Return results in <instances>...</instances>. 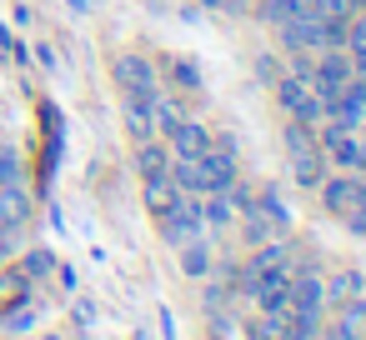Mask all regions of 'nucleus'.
I'll return each mask as SVG.
<instances>
[{"label":"nucleus","instance_id":"obj_1","mask_svg":"<svg viewBox=\"0 0 366 340\" xmlns=\"http://www.w3.org/2000/svg\"><path fill=\"white\" fill-rule=\"evenodd\" d=\"M276 101L291 110V120H301V125H316V120H326V105H321V96H316V86L301 76H286V81H276Z\"/></svg>","mask_w":366,"mask_h":340},{"label":"nucleus","instance_id":"obj_2","mask_svg":"<svg viewBox=\"0 0 366 340\" xmlns=\"http://www.w3.org/2000/svg\"><path fill=\"white\" fill-rule=\"evenodd\" d=\"M196 175H201V195H226L236 185V160L221 150H206L196 155Z\"/></svg>","mask_w":366,"mask_h":340},{"label":"nucleus","instance_id":"obj_3","mask_svg":"<svg viewBox=\"0 0 366 340\" xmlns=\"http://www.w3.org/2000/svg\"><path fill=\"white\" fill-rule=\"evenodd\" d=\"M246 290L256 295V305H261V310H286V290H291V265H286V260H281V265H271L266 275L246 280Z\"/></svg>","mask_w":366,"mask_h":340},{"label":"nucleus","instance_id":"obj_4","mask_svg":"<svg viewBox=\"0 0 366 340\" xmlns=\"http://www.w3.org/2000/svg\"><path fill=\"white\" fill-rule=\"evenodd\" d=\"M281 41H286L291 56H301V51H326V41H321V16L301 11V16L281 21Z\"/></svg>","mask_w":366,"mask_h":340},{"label":"nucleus","instance_id":"obj_5","mask_svg":"<svg viewBox=\"0 0 366 340\" xmlns=\"http://www.w3.org/2000/svg\"><path fill=\"white\" fill-rule=\"evenodd\" d=\"M196 230H201V205H196V200L181 195L171 210H161V235H166L171 245H186Z\"/></svg>","mask_w":366,"mask_h":340},{"label":"nucleus","instance_id":"obj_6","mask_svg":"<svg viewBox=\"0 0 366 340\" xmlns=\"http://www.w3.org/2000/svg\"><path fill=\"white\" fill-rule=\"evenodd\" d=\"M316 190H321V200H326L331 215H356V205H361V180H351V175H331Z\"/></svg>","mask_w":366,"mask_h":340},{"label":"nucleus","instance_id":"obj_7","mask_svg":"<svg viewBox=\"0 0 366 340\" xmlns=\"http://www.w3.org/2000/svg\"><path fill=\"white\" fill-rule=\"evenodd\" d=\"M151 101H156V86H151V91H126V130H131L136 140H156Z\"/></svg>","mask_w":366,"mask_h":340},{"label":"nucleus","instance_id":"obj_8","mask_svg":"<svg viewBox=\"0 0 366 340\" xmlns=\"http://www.w3.org/2000/svg\"><path fill=\"white\" fill-rule=\"evenodd\" d=\"M366 335V300H341V315L331 320V330H326V340H361Z\"/></svg>","mask_w":366,"mask_h":340},{"label":"nucleus","instance_id":"obj_9","mask_svg":"<svg viewBox=\"0 0 366 340\" xmlns=\"http://www.w3.org/2000/svg\"><path fill=\"white\" fill-rule=\"evenodd\" d=\"M171 145H176V155H181V160H196V155H206V150H211V130H206V125H196V120H181V125L171 130Z\"/></svg>","mask_w":366,"mask_h":340},{"label":"nucleus","instance_id":"obj_10","mask_svg":"<svg viewBox=\"0 0 366 340\" xmlns=\"http://www.w3.org/2000/svg\"><path fill=\"white\" fill-rule=\"evenodd\" d=\"M291 175H296V185L316 190V185L326 180V155H321L316 145H306V150H291Z\"/></svg>","mask_w":366,"mask_h":340},{"label":"nucleus","instance_id":"obj_11","mask_svg":"<svg viewBox=\"0 0 366 340\" xmlns=\"http://www.w3.org/2000/svg\"><path fill=\"white\" fill-rule=\"evenodd\" d=\"M111 71H116V81H121L126 91H151V86H156V71H151V61H141V56H121Z\"/></svg>","mask_w":366,"mask_h":340},{"label":"nucleus","instance_id":"obj_12","mask_svg":"<svg viewBox=\"0 0 366 340\" xmlns=\"http://www.w3.org/2000/svg\"><path fill=\"white\" fill-rule=\"evenodd\" d=\"M141 195H146V210H151V215H161V210H171V205L181 200V190H176L171 175H146V190H141Z\"/></svg>","mask_w":366,"mask_h":340},{"label":"nucleus","instance_id":"obj_13","mask_svg":"<svg viewBox=\"0 0 366 340\" xmlns=\"http://www.w3.org/2000/svg\"><path fill=\"white\" fill-rule=\"evenodd\" d=\"M26 215H31V195L16 190V180H6L0 185V225H21Z\"/></svg>","mask_w":366,"mask_h":340},{"label":"nucleus","instance_id":"obj_14","mask_svg":"<svg viewBox=\"0 0 366 340\" xmlns=\"http://www.w3.org/2000/svg\"><path fill=\"white\" fill-rule=\"evenodd\" d=\"M281 340H321V315L316 310H286V335Z\"/></svg>","mask_w":366,"mask_h":340},{"label":"nucleus","instance_id":"obj_15","mask_svg":"<svg viewBox=\"0 0 366 340\" xmlns=\"http://www.w3.org/2000/svg\"><path fill=\"white\" fill-rule=\"evenodd\" d=\"M181 270H186L191 280H201V275H211V250H206V245H201L196 235H191V240L181 245Z\"/></svg>","mask_w":366,"mask_h":340},{"label":"nucleus","instance_id":"obj_16","mask_svg":"<svg viewBox=\"0 0 366 340\" xmlns=\"http://www.w3.org/2000/svg\"><path fill=\"white\" fill-rule=\"evenodd\" d=\"M356 290H361V275H356V270H341V275L321 280V295H326V300H336V305H341V300H351Z\"/></svg>","mask_w":366,"mask_h":340},{"label":"nucleus","instance_id":"obj_17","mask_svg":"<svg viewBox=\"0 0 366 340\" xmlns=\"http://www.w3.org/2000/svg\"><path fill=\"white\" fill-rule=\"evenodd\" d=\"M136 165H141V175H166L171 155H166V145H156V140H141V155H136Z\"/></svg>","mask_w":366,"mask_h":340},{"label":"nucleus","instance_id":"obj_18","mask_svg":"<svg viewBox=\"0 0 366 340\" xmlns=\"http://www.w3.org/2000/svg\"><path fill=\"white\" fill-rule=\"evenodd\" d=\"M151 120H156V135H171V130L181 125V110H176L171 101H161V96H156V101H151Z\"/></svg>","mask_w":366,"mask_h":340},{"label":"nucleus","instance_id":"obj_19","mask_svg":"<svg viewBox=\"0 0 366 340\" xmlns=\"http://www.w3.org/2000/svg\"><path fill=\"white\" fill-rule=\"evenodd\" d=\"M281 260H286V250H281V245H261V250L251 255V265H246V280L266 275V270H271V265H281Z\"/></svg>","mask_w":366,"mask_h":340},{"label":"nucleus","instance_id":"obj_20","mask_svg":"<svg viewBox=\"0 0 366 340\" xmlns=\"http://www.w3.org/2000/svg\"><path fill=\"white\" fill-rule=\"evenodd\" d=\"M31 325H36V310H31L26 300H16V305H6V330H11V335H26Z\"/></svg>","mask_w":366,"mask_h":340},{"label":"nucleus","instance_id":"obj_21","mask_svg":"<svg viewBox=\"0 0 366 340\" xmlns=\"http://www.w3.org/2000/svg\"><path fill=\"white\" fill-rule=\"evenodd\" d=\"M261 11H266V21H271V26H281V21H291V16H301V11H306V0H266Z\"/></svg>","mask_w":366,"mask_h":340},{"label":"nucleus","instance_id":"obj_22","mask_svg":"<svg viewBox=\"0 0 366 340\" xmlns=\"http://www.w3.org/2000/svg\"><path fill=\"white\" fill-rule=\"evenodd\" d=\"M231 220V200L226 195H206V205H201V225H226Z\"/></svg>","mask_w":366,"mask_h":340},{"label":"nucleus","instance_id":"obj_23","mask_svg":"<svg viewBox=\"0 0 366 340\" xmlns=\"http://www.w3.org/2000/svg\"><path fill=\"white\" fill-rule=\"evenodd\" d=\"M21 270H26L31 280H41V275H51V270H56V255H51V250H31Z\"/></svg>","mask_w":366,"mask_h":340},{"label":"nucleus","instance_id":"obj_24","mask_svg":"<svg viewBox=\"0 0 366 340\" xmlns=\"http://www.w3.org/2000/svg\"><path fill=\"white\" fill-rule=\"evenodd\" d=\"M346 51L351 56H366V16H351L346 21Z\"/></svg>","mask_w":366,"mask_h":340},{"label":"nucleus","instance_id":"obj_25","mask_svg":"<svg viewBox=\"0 0 366 340\" xmlns=\"http://www.w3.org/2000/svg\"><path fill=\"white\" fill-rule=\"evenodd\" d=\"M256 205H261V210H266V215H271L276 225H291V210H286V200H281L276 190H266V195H261Z\"/></svg>","mask_w":366,"mask_h":340},{"label":"nucleus","instance_id":"obj_26","mask_svg":"<svg viewBox=\"0 0 366 340\" xmlns=\"http://www.w3.org/2000/svg\"><path fill=\"white\" fill-rule=\"evenodd\" d=\"M171 81H176V86H186V91H196V86H201L196 66H186V61H171Z\"/></svg>","mask_w":366,"mask_h":340},{"label":"nucleus","instance_id":"obj_27","mask_svg":"<svg viewBox=\"0 0 366 340\" xmlns=\"http://www.w3.org/2000/svg\"><path fill=\"white\" fill-rule=\"evenodd\" d=\"M246 240H251V245H261V240H266V220H261V205H251V210H246Z\"/></svg>","mask_w":366,"mask_h":340},{"label":"nucleus","instance_id":"obj_28","mask_svg":"<svg viewBox=\"0 0 366 340\" xmlns=\"http://www.w3.org/2000/svg\"><path fill=\"white\" fill-rule=\"evenodd\" d=\"M306 145H311V130H306L301 120H291V125H286V150H306Z\"/></svg>","mask_w":366,"mask_h":340},{"label":"nucleus","instance_id":"obj_29","mask_svg":"<svg viewBox=\"0 0 366 340\" xmlns=\"http://www.w3.org/2000/svg\"><path fill=\"white\" fill-rule=\"evenodd\" d=\"M6 180H16V155L0 150V185H6Z\"/></svg>","mask_w":366,"mask_h":340},{"label":"nucleus","instance_id":"obj_30","mask_svg":"<svg viewBox=\"0 0 366 340\" xmlns=\"http://www.w3.org/2000/svg\"><path fill=\"white\" fill-rule=\"evenodd\" d=\"M356 215H366V180H361V205H356Z\"/></svg>","mask_w":366,"mask_h":340},{"label":"nucleus","instance_id":"obj_31","mask_svg":"<svg viewBox=\"0 0 366 340\" xmlns=\"http://www.w3.org/2000/svg\"><path fill=\"white\" fill-rule=\"evenodd\" d=\"M356 170H366V135H361V160H356Z\"/></svg>","mask_w":366,"mask_h":340},{"label":"nucleus","instance_id":"obj_32","mask_svg":"<svg viewBox=\"0 0 366 340\" xmlns=\"http://www.w3.org/2000/svg\"><path fill=\"white\" fill-rule=\"evenodd\" d=\"M71 6H76V11H91V6H96V0H71Z\"/></svg>","mask_w":366,"mask_h":340},{"label":"nucleus","instance_id":"obj_33","mask_svg":"<svg viewBox=\"0 0 366 340\" xmlns=\"http://www.w3.org/2000/svg\"><path fill=\"white\" fill-rule=\"evenodd\" d=\"M201 6H206V11H211V6H221V0H201Z\"/></svg>","mask_w":366,"mask_h":340},{"label":"nucleus","instance_id":"obj_34","mask_svg":"<svg viewBox=\"0 0 366 340\" xmlns=\"http://www.w3.org/2000/svg\"><path fill=\"white\" fill-rule=\"evenodd\" d=\"M41 340H56V335H41Z\"/></svg>","mask_w":366,"mask_h":340},{"label":"nucleus","instance_id":"obj_35","mask_svg":"<svg viewBox=\"0 0 366 340\" xmlns=\"http://www.w3.org/2000/svg\"><path fill=\"white\" fill-rule=\"evenodd\" d=\"M211 340H226V335H211Z\"/></svg>","mask_w":366,"mask_h":340},{"label":"nucleus","instance_id":"obj_36","mask_svg":"<svg viewBox=\"0 0 366 340\" xmlns=\"http://www.w3.org/2000/svg\"><path fill=\"white\" fill-rule=\"evenodd\" d=\"M361 125H366V120H361Z\"/></svg>","mask_w":366,"mask_h":340}]
</instances>
